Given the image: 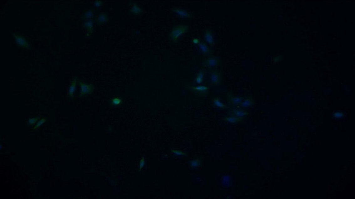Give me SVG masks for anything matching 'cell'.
Returning a JSON list of instances; mask_svg holds the SVG:
<instances>
[{
  "mask_svg": "<svg viewBox=\"0 0 355 199\" xmlns=\"http://www.w3.org/2000/svg\"><path fill=\"white\" fill-rule=\"evenodd\" d=\"M188 30V26L186 25H179L174 26L169 33V38L173 42L177 41L182 35L185 34Z\"/></svg>",
  "mask_w": 355,
  "mask_h": 199,
  "instance_id": "1",
  "label": "cell"
},
{
  "mask_svg": "<svg viewBox=\"0 0 355 199\" xmlns=\"http://www.w3.org/2000/svg\"><path fill=\"white\" fill-rule=\"evenodd\" d=\"M188 88L193 93L201 97L207 96L209 87L208 85H190L188 86Z\"/></svg>",
  "mask_w": 355,
  "mask_h": 199,
  "instance_id": "2",
  "label": "cell"
},
{
  "mask_svg": "<svg viewBox=\"0 0 355 199\" xmlns=\"http://www.w3.org/2000/svg\"><path fill=\"white\" fill-rule=\"evenodd\" d=\"M78 82L80 87L79 97H83L93 93L95 89L94 84H86L84 80H79Z\"/></svg>",
  "mask_w": 355,
  "mask_h": 199,
  "instance_id": "3",
  "label": "cell"
},
{
  "mask_svg": "<svg viewBox=\"0 0 355 199\" xmlns=\"http://www.w3.org/2000/svg\"><path fill=\"white\" fill-rule=\"evenodd\" d=\"M222 76L220 70L218 69H213L210 72L209 76L210 85L213 87H217L220 85L221 82Z\"/></svg>",
  "mask_w": 355,
  "mask_h": 199,
  "instance_id": "4",
  "label": "cell"
},
{
  "mask_svg": "<svg viewBox=\"0 0 355 199\" xmlns=\"http://www.w3.org/2000/svg\"><path fill=\"white\" fill-rule=\"evenodd\" d=\"M13 36L15 40V44L18 46L27 50H31V46L30 42L25 37L18 33H13Z\"/></svg>",
  "mask_w": 355,
  "mask_h": 199,
  "instance_id": "5",
  "label": "cell"
},
{
  "mask_svg": "<svg viewBox=\"0 0 355 199\" xmlns=\"http://www.w3.org/2000/svg\"><path fill=\"white\" fill-rule=\"evenodd\" d=\"M172 11L177 15L179 17L183 19H193L194 15L192 13L188 12L184 9L175 7L172 9Z\"/></svg>",
  "mask_w": 355,
  "mask_h": 199,
  "instance_id": "6",
  "label": "cell"
},
{
  "mask_svg": "<svg viewBox=\"0 0 355 199\" xmlns=\"http://www.w3.org/2000/svg\"><path fill=\"white\" fill-rule=\"evenodd\" d=\"M203 63L207 68H215L220 65V60L217 57H209L203 60Z\"/></svg>",
  "mask_w": 355,
  "mask_h": 199,
  "instance_id": "7",
  "label": "cell"
},
{
  "mask_svg": "<svg viewBox=\"0 0 355 199\" xmlns=\"http://www.w3.org/2000/svg\"><path fill=\"white\" fill-rule=\"evenodd\" d=\"M227 101L229 104L231 106H237L239 105L244 100V98L243 96H235L231 93L227 94Z\"/></svg>",
  "mask_w": 355,
  "mask_h": 199,
  "instance_id": "8",
  "label": "cell"
},
{
  "mask_svg": "<svg viewBox=\"0 0 355 199\" xmlns=\"http://www.w3.org/2000/svg\"><path fill=\"white\" fill-rule=\"evenodd\" d=\"M249 114H250V113L248 111L244 110L243 109H232V110H229L228 112L229 115L239 117V118H244V117H245Z\"/></svg>",
  "mask_w": 355,
  "mask_h": 199,
  "instance_id": "9",
  "label": "cell"
},
{
  "mask_svg": "<svg viewBox=\"0 0 355 199\" xmlns=\"http://www.w3.org/2000/svg\"><path fill=\"white\" fill-rule=\"evenodd\" d=\"M204 38L205 39V41L207 42L210 46L212 47L214 46V44H215L214 36H213L212 31L209 28H207V29L205 30L204 33Z\"/></svg>",
  "mask_w": 355,
  "mask_h": 199,
  "instance_id": "10",
  "label": "cell"
},
{
  "mask_svg": "<svg viewBox=\"0 0 355 199\" xmlns=\"http://www.w3.org/2000/svg\"><path fill=\"white\" fill-rule=\"evenodd\" d=\"M244 120H245L244 118H239L231 115H228L227 117H224L223 119V120L224 121L225 123H229L232 124H236L238 123H242L243 121H244Z\"/></svg>",
  "mask_w": 355,
  "mask_h": 199,
  "instance_id": "11",
  "label": "cell"
},
{
  "mask_svg": "<svg viewBox=\"0 0 355 199\" xmlns=\"http://www.w3.org/2000/svg\"><path fill=\"white\" fill-rule=\"evenodd\" d=\"M255 104V100L252 97H247L244 99L242 103L240 104V107L241 108H249L253 107Z\"/></svg>",
  "mask_w": 355,
  "mask_h": 199,
  "instance_id": "12",
  "label": "cell"
},
{
  "mask_svg": "<svg viewBox=\"0 0 355 199\" xmlns=\"http://www.w3.org/2000/svg\"><path fill=\"white\" fill-rule=\"evenodd\" d=\"M109 20V16L107 15V14L101 13L97 17L96 19L95 20V22L99 25H101L107 23Z\"/></svg>",
  "mask_w": 355,
  "mask_h": 199,
  "instance_id": "13",
  "label": "cell"
},
{
  "mask_svg": "<svg viewBox=\"0 0 355 199\" xmlns=\"http://www.w3.org/2000/svg\"><path fill=\"white\" fill-rule=\"evenodd\" d=\"M198 47H199V50L201 52V53L203 54V55L205 56V57H209L210 55H211V50L209 47L204 42H201L200 44L198 45Z\"/></svg>",
  "mask_w": 355,
  "mask_h": 199,
  "instance_id": "14",
  "label": "cell"
},
{
  "mask_svg": "<svg viewBox=\"0 0 355 199\" xmlns=\"http://www.w3.org/2000/svg\"><path fill=\"white\" fill-rule=\"evenodd\" d=\"M212 103L214 107L221 109H227V106L226 104H224L221 101V100L219 97H216L212 99Z\"/></svg>",
  "mask_w": 355,
  "mask_h": 199,
  "instance_id": "15",
  "label": "cell"
},
{
  "mask_svg": "<svg viewBox=\"0 0 355 199\" xmlns=\"http://www.w3.org/2000/svg\"><path fill=\"white\" fill-rule=\"evenodd\" d=\"M84 27L86 30L88 35H91L94 32V21L93 20H89L84 21Z\"/></svg>",
  "mask_w": 355,
  "mask_h": 199,
  "instance_id": "16",
  "label": "cell"
},
{
  "mask_svg": "<svg viewBox=\"0 0 355 199\" xmlns=\"http://www.w3.org/2000/svg\"><path fill=\"white\" fill-rule=\"evenodd\" d=\"M77 79L76 78L73 79L71 82V84L68 89V96L69 98L72 99L73 98L75 93V89H76V85H77Z\"/></svg>",
  "mask_w": 355,
  "mask_h": 199,
  "instance_id": "17",
  "label": "cell"
},
{
  "mask_svg": "<svg viewBox=\"0 0 355 199\" xmlns=\"http://www.w3.org/2000/svg\"><path fill=\"white\" fill-rule=\"evenodd\" d=\"M205 74V70H203V69L200 70L198 72H197V75L196 76V78H195V82L196 84L200 85V84H201L202 83H203Z\"/></svg>",
  "mask_w": 355,
  "mask_h": 199,
  "instance_id": "18",
  "label": "cell"
},
{
  "mask_svg": "<svg viewBox=\"0 0 355 199\" xmlns=\"http://www.w3.org/2000/svg\"><path fill=\"white\" fill-rule=\"evenodd\" d=\"M189 164L190 167L193 169H196L200 167L202 165L201 159L199 158H197L195 159H191L189 162Z\"/></svg>",
  "mask_w": 355,
  "mask_h": 199,
  "instance_id": "19",
  "label": "cell"
},
{
  "mask_svg": "<svg viewBox=\"0 0 355 199\" xmlns=\"http://www.w3.org/2000/svg\"><path fill=\"white\" fill-rule=\"evenodd\" d=\"M131 13L133 15L136 16L143 13V9L141 8H140L137 3H133L132 7L131 8Z\"/></svg>",
  "mask_w": 355,
  "mask_h": 199,
  "instance_id": "20",
  "label": "cell"
},
{
  "mask_svg": "<svg viewBox=\"0 0 355 199\" xmlns=\"http://www.w3.org/2000/svg\"><path fill=\"white\" fill-rule=\"evenodd\" d=\"M94 10H89V11H87L86 13L84 14L82 16L81 19L84 20L85 21L89 20H91L94 16Z\"/></svg>",
  "mask_w": 355,
  "mask_h": 199,
  "instance_id": "21",
  "label": "cell"
},
{
  "mask_svg": "<svg viewBox=\"0 0 355 199\" xmlns=\"http://www.w3.org/2000/svg\"><path fill=\"white\" fill-rule=\"evenodd\" d=\"M122 104V99L120 98H113L111 100V104L112 106H119Z\"/></svg>",
  "mask_w": 355,
  "mask_h": 199,
  "instance_id": "22",
  "label": "cell"
},
{
  "mask_svg": "<svg viewBox=\"0 0 355 199\" xmlns=\"http://www.w3.org/2000/svg\"><path fill=\"white\" fill-rule=\"evenodd\" d=\"M333 117L336 119H343L345 117V114L344 113L342 112L337 111L336 112L334 113Z\"/></svg>",
  "mask_w": 355,
  "mask_h": 199,
  "instance_id": "23",
  "label": "cell"
},
{
  "mask_svg": "<svg viewBox=\"0 0 355 199\" xmlns=\"http://www.w3.org/2000/svg\"><path fill=\"white\" fill-rule=\"evenodd\" d=\"M39 119H40L39 116L36 117V118H33L29 119L28 121V124L30 125H34L38 121H39Z\"/></svg>",
  "mask_w": 355,
  "mask_h": 199,
  "instance_id": "24",
  "label": "cell"
},
{
  "mask_svg": "<svg viewBox=\"0 0 355 199\" xmlns=\"http://www.w3.org/2000/svg\"><path fill=\"white\" fill-rule=\"evenodd\" d=\"M46 121H47V119H46V118H42V119H41L40 120H39V121H38V123H37L36 125L34 126V127H33V129H37V128H39V127H40V126H41L42 125H43V124H44V123L46 122Z\"/></svg>",
  "mask_w": 355,
  "mask_h": 199,
  "instance_id": "25",
  "label": "cell"
},
{
  "mask_svg": "<svg viewBox=\"0 0 355 199\" xmlns=\"http://www.w3.org/2000/svg\"><path fill=\"white\" fill-rule=\"evenodd\" d=\"M172 152L174 154L177 156H186V153H184L183 151L180 150H172Z\"/></svg>",
  "mask_w": 355,
  "mask_h": 199,
  "instance_id": "26",
  "label": "cell"
},
{
  "mask_svg": "<svg viewBox=\"0 0 355 199\" xmlns=\"http://www.w3.org/2000/svg\"><path fill=\"white\" fill-rule=\"evenodd\" d=\"M145 165H146V161L144 159V157H142L141 161L139 162V164H138V169H139V170H141L145 166Z\"/></svg>",
  "mask_w": 355,
  "mask_h": 199,
  "instance_id": "27",
  "label": "cell"
},
{
  "mask_svg": "<svg viewBox=\"0 0 355 199\" xmlns=\"http://www.w3.org/2000/svg\"><path fill=\"white\" fill-rule=\"evenodd\" d=\"M282 59H283V56H276V57H275L273 58V61L274 63H278V62L281 61H282Z\"/></svg>",
  "mask_w": 355,
  "mask_h": 199,
  "instance_id": "28",
  "label": "cell"
},
{
  "mask_svg": "<svg viewBox=\"0 0 355 199\" xmlns=\"http://www.w3.org/2000/svg\"><path fill=\"white\" fill-rule=\"evenodd\" d=\"M102 4L103 2L102 1H95L94 2V6L96 8H99L100 7H101V6H102Z\"/></svg>",
  "mask_w": 355,
  "mask_h": 199,
  "instance_id": "29",
  "label": "cell"
},
{
  "mask_svg": "<svg viewBox=\"0 0 355 199\" xmlns=\"http://www.w3.org/2000/svg\"><path fill=\"white\" fill-rule=\"evenodd\" d=\"M192 41H193V44L195 45H198L200 44V42H201L199 38H193Z\"/></svg>",
  "mask_w": 355,
  "mask_h": 199,
  "instance_id": "30",
  "label": "cell"
},
{
  "mask_svg": "<svg viewBox=\"0 0 355 199\" xmlns=\"http://www.w3.org/2000/svg\"><path fill=\"white\" fill-rule=\"evenodd\" d=\"M1 149H2V145L1 144Z\"/></svg>",
  "mask_w": 355,
  "mask_h": 199,
  "instance_id": "31",
  "label": "cell"
}]
</instances>
